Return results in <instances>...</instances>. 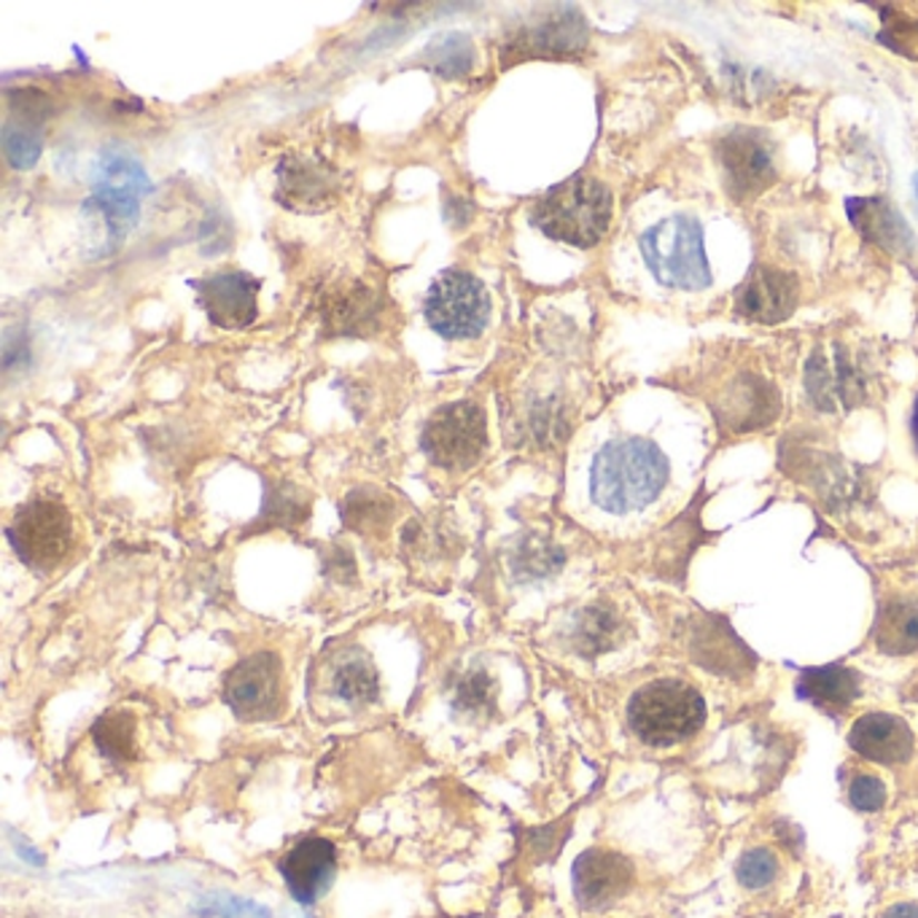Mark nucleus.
<instances>
[{
	"label": "nucleus",
	"mask_w": 918,
	"mask_h": 918,
	"mask_svg": "<svg viewBox=\"0 0 918 918\" xmlns=\"http://www.w3.org/2000/svg\"><path fill=\"white\" fill-rule=\"evenodd\" d=\"M668 485V461L650 440L628 436L603 445L590 466V496L614 515L639 512Z\"/></svg>",
	"instance_id": "1"
},
{
	"label": "nucleus",
	"mask_w": 918,
	"mask_h": 918,
	"mask_svg": "<svg viewBox=\"0 0 918 918\" xmlns=\"http://www.w3.org/2000/svg\"><path fill=\"white\" fill-rule=\"evenodd\" d=\"M531 218L552 240L593 248L612 221V191L590 176H574L550 189L531 210Z\"/></svg>",
	"instance_id": "2"
},
{
	"label": "nucleus",
	"mask_w": 918,
	"mask_h": 918,
	"mask_svg": "<svg viewBox=\"0 0 918 918\" xmlns=\"http://www.w3.org/2000/svg\"><path fill=\"white\" fill-rule=\"evenodd\" d=\"M639 248L658 284L682 292H701L711 284L703 227L695 216L663 218L639 237Z\"/></svg>",
	"instance_id": "3"
},
{
	"label": "nucleus",
	"mask_w": 918,
	"mask_h": 918,
	"mask_svg": "<svg viewBox=\"0 0 918 918\" xmlns=\"http://www.w3.org/2000/svg\"><path fill=\"white\" fill-rule=\"evenodd\" d=\"M705 719L701 692L682 679H658L641 687L628 705L631 730L652 747H673L695 736Z\"/></svg>",
	"instance_id": "4"
},
{
	"label": "nucleus",
	"mask_w": 918,
	"mask_h": 918,
	"mask_svg": "<svg viewBox=\"0 0 918 918\" xmlns=\"http://www.w3.org/2000/svg\"><path fill=\"white\" fill-rule=\"evenodd\" d=\"M151 191V178L132 151L111 146L100 154L92 172V200L83 208H98L108 224L113 243L132 233L140 216V197Z\"/></svg>",
	"instance_id": "5"
},
{
	"label": "nucleus",
	"mask_w": 918,
	"mask_h": 918,
	"mask_svg": "<svg viewBox=\"0 0 918 918\" xmlns=\"http://www.w3.org/2000/svg\"><path fill=\"white\" fill-rule=\"evenodd\" d=\"M423 453L434 466L461 472L483 458L487 445V423L480 404L461 399L440 407L428 417L421 436Z\"/></svg>",
	"instance_id": "6"
},
{
	"label": "nucleus",
	"mask_w": 918,
	"mask_h": 918,
	"mask_svg": "<svg viewBox=\"0 0 918 918\" xmlns=\"http://www.w3.org/2000/svg\"><path fill=\"white\" fill-rule=\"evenodd\" d=\"M428 326L445 339H472L485 329L491 316V299L474 275L447 269L434 280L426 294Z\"/></svg>",
	"instance_id": "7"
},
{
	"label": "nucleus",
	"mask_w": 918,
	"mask_h": 918,
	"mask_svg": "<svg viewBox=\"0 0 918 918\" xmlns=\"http://www.w3.org/2000/svg\"><path fill=\"white\" fill-rule=\"evenodd\" d=\"M9 542L36 571H49L66 561L73 542V523L68 510L57 501L36 499L17 512L9 525Z\"/></svg>",
	"instance_id": "8"
},
{
	"label": "nucleus",
	"mask_w": 918,
	"mask_h": 918,
	"mask_svg": "<svg viewBox=\"0 0 918 918\" xmlns=\"http://www.w3.org/2000/svg\"><path fill=\"white\" fill-rule=\"evenodd\" d=\"M197 292V302L208 318L221 329H246L259 316V288L261 280L243 269H221L189 280Z\"/></svg>",
	"instance_id": "9"
},
{
	"label": "nucleus",
	"mask_w": 918,
	"mask_h": 918,
	"mask_svg": "<svg viewBox=\"0 0 918 918\" xmlns=\"http://www.w3.org/2000/svg\"><path fill=\"white\" fill-rule=\"evenodd\" d=\"M224 698L240 719H261L280 705V660L256 652L240 660L224 682Z\"/></svg>",
	"instance_id": "10"
},
{
	"label": "nucleus",
	"mask_w": 918,
	"mask_h": 918,
	"mask_svg": "<svg viewBox=\"0 0 918 918\" xmlns=\"http://www.w3.org/2000/svg\"><path fill=\"white\" fill-rule=\"evenodd\" d=\"M339 172L318 157H288L278 167V200L299 214H316L337 203Z\"/></svg>",
	"instance_id": "11"
},
{
	"label": "nucleus",
	"mask_w": 918,
	"mask_h": 918,
	"mask_svg": "<svg viewBox=\"0 0 918 918\" xmlns=\"http://www.w3.org/2000/svg\"><path fill=\"white\" fill-rule=\"evenodd\" d=\"M633 865L618 851L590 849L574 862V895L584 910H603L631 891Z\"/></svg>",
	"instance_id": "12"
},
{
	"label": "nucleus",
	"mask_w": 918,
	"mask_h": 918,
	"mask_svg": "<svg viewBox=\"0 0 918 918\" xmlns=\"http://www.w3.org/2000/svg\"><path fill=\"white\" fill-rule=\"evenodd\" d=\"M280 876L299 905H313L329 891L337 872V849L326 838H305L280 859Z\"/></svg>",
	"instance_id": "13"
},
{
	"label": "nucleus",
	"mask_w": 918,
	"mask_h": 918,
	"mask_svg": "<svg viewBox=\"0 0 918 918\" xmlns=\"http://www.w3.org/2000/svg\"><path fill=\"white\" fill-rule=\"evenodd\" d=\"M798 305V280L773 267H754L736 294V310L760 324H779Z\"/></svg>",
	"instance_id": "14"
},
{
	"label": "nucleus",
	"mask_w": 918,
	"mask_h": 918,
	"mask_svg": "<svg viewBox=\"0 0 918 918\" xmlns=\"http://www.w3.org/2000/svg\"><path fill=\"white\" fill-rule=\"evenodd\" d=\"M690 658L705 671L719 677H743L754 668V654L747 650L738 635L730 631L728 622L719 618H701L692 625L687 641Z\"/></svg>",
	"instance_id": "15"
},
{
	"label": "nucleus",
	"mask_w": 918,
	"mask_h": 918,
	"mask_svg": "<svg viewBox=\"0 0 918 918\" xmlns=\"http://www.w3.org/2000/svg\"><path fill=\"white\" fill-rule=\"evenodd\" d=\"M719 159H722L724 181L736 197H751L760 189H766L773 178V159H770V146L760 135L738 130L722 140L719 146Z\"/></svg>",
	"instance_id": "16"
},
{
	"label": "nucleus",
	"mask_w": 918,
	"mask_h": 918,
	"mask_svg": "<svg viewBox=\"0 0 918 918\" xmlns=\"http://www.w3.org/2000/svg\"><path fill=\"white\" fill-rule=\"evenodd\" d=\"M849 743L857 754L868 757L872 762H884V766L908 762L916 749L908 724L900 717L884 714V711L859 717L849 733Z\"/></svg>",
	"instance_id": "17"
},
{
	"label": "nucleus",
	"mask_w": 918,
	"mask_h": 918,
	"mask_svg": "<svg viewBox=\"0 0 918 918\" xmlns=\"http://www.w3.org/2000/svg\"><path fill=\"white\" fill-rule=\"evenodd\" d=\"M859 687H862V679H859L857 671L843 665H825L802 671L798 692L811 703L821 705V709L843 711L857 701Z\"/></svg>",
	"instance_id": "18"
},
{
	"label": "nucleus",
	"mask_w": 918,
	"mask_h": 918,
	"mask_svg": "<svg viewBox=\"0 0 918 918\" xmlns=\"http://www.w3.org/2000/svg\"><path fill=\"white\" fill-rule=\"evenodd\" d=\"M622 635H625V622L606 603L588 606L576 614L574 625H571V644L584 658H595V654L614 650Z\"/></svg>",
	"instance_id": "19"
},
{
	"label": "nucleus",
	"mask_w": 918,
	"mask_h": 918,
	"mask_svg": "<svg viewBox=\"0 0 918 918\" xmlns=\"http://www.w3.org/2000/svg\"><path fill=\"white\" fill-rule=\"evenodd\" d=\"M876 644L886 654L918 650V599H891L876 622Z\"/></svg>",
	"instance_id": "20"
},
{
	"label": "nucleus",
	"mask_w": 918,
	"mask_h": 918,
	"mask_svg": "<svg viewBox=\"0 0 918 918\" xmlns=\"http://www.w3.org/2000/svg\"><path fill=\"white\" fill-rule=\"evenodd\" d=\"M851 221L870 237L876 246L886 250H902L910 248V233L908 224L902 221L895 208L881 200H853L849 203Z\"/></svg>",
	"instance_id": "21"
},
{
	"label": "nucleus",
	"mask_w": 918,
	"mask_h": 918,
	"mask_svg": "<svg viewBox=\"0 0 918 918\" xmlns=\"http://www.w3.org/2000/svg\"><path fill=\"white\" fill-rule=\"evenodd\" d=\"M776 409V394L770 391L768 383L760 381H738L736 388L730 391L724 399V421H733L736 428H757L762 423L773 421Z\"/></svg>",
	"instance_id": "22"
},
{
	"label": "nucleus",
	"mask_w": 918,
	"mask_h": 918,
	"mask_svg": "<svg viewBox=\"0 0 918 918\" xmlns=\"http://www.w3.org/2000/svg\"><path fill=\"white\" fill-rule=\"evenodd\" d=\"M326 318L332 320L337 332H345V334L369 332V320H377V307H375V302H372L369 288H364L362 284H345L339 292L329 294Z\"/></svg>",
	"instance_id": "23"
},
{
	"label": "nucleus",
	"mask_w": 918,
	"mask_h": 918,
	"mask_svg": "<svg viewBox=\"0 0 918 918\" xmlns=\"http://www.w3.org/2000/svg\"><path fill=\"white\" fill-rule=\"evenodd\" d=\"M334 692L345 703H372L377 698V692H381V679H377L375 665L367 658H362V654H351L334 671Z\"/></svg>",
	"instance_id": "24"
},
{
	"label": "nucleus",
	"mask_w": 918,
	"mask_h": 918,
	"mask_svg": "<svg viewBox=\"0 0 918 918\" xmlns=\"http://www.w3.org/2000/svg\"><path fill=\"white\" fill-rule=\"evenodd\" d=\"M3 151L11 167L28 170L41 157V117L9 119L3 125Z\"/></svg>",
	"instance_id": "25"
},
{
	"label": "nucleus",
	"mask_w": 918,
	"mask_h": 918,
	"mask_svg": "<svg viewBox=\"0 0 918 918\" xmlns=\"http://www.w3.org/2000/svg\"><path fill=\"white\" fill-rule=\"evenodd\" d=\"M563 566V552L542 539H525L512 555V571L517 580H544Z\"/></svg>",
	"instance_id": "26"
},
{
	"label": "nucleus",
	"mask_w": 918,
	"mask_h": 918,
	"mask_svg": "<svg viewBox=\"0 0 918 918\" xmlns=\"http://www.w3.org/2000/svg\"><path fill=\"white\" fill-rule=\"evenodd\" d=\"M92 736H95V741H98V747L102 749V754L111 757V760L130 762L135 757V722H132V717L119 714V711L100 717L98 724H95Z\"/></svg>",
	"instance_id": "27"
},
{
	"label": "nucleus",
	"mask_w": 918,
	"mask_h": 918,
	"mask_svg": "<svg viewBox=\"0 0 918 918\" xmlns=\"http://www.w3.org/2000/svg\"><path fill=\"white\" fill-rule=\"evenodd\" d=\"M496 692L499 687L493 682L491 673L483 671V668L468 671L455 684L453 709L461 711V714H487L496 705Z\"/></svg>",
	"instance_id": "28"
},
{
	"label": "nucleus",
	"mask_w": 918,
	"mask_h": 918,
	"mask_svg": "<svg viewBox=\"0 0 918 918\" xmlns=\"http://www.w3.org/2000/svg\"><path fill=\"white\" fill-rule=\"evenodd\" d=\"M472 43L461 33H447L445 38H440V41L428 47V66H432L436 73L445 76V79H455V76L466 73V70L472 68Z\"/></svg>",
	"instance_id": "29"
},
{
	"label": "nucleus",
	"mask_w": 918,
	"mask_h": 918,
	"mask_svg": "<svg viewBox=\"0 0 918 918\" xmlns=\"http://www.w3.org/2000/svg\"><path fill=\"white\" fill-rule=\"evenodd\" d=\"M343 517L353 529L367 534V531L383 525L385 520H391V499L375 491H356L343 504Z\"/></svg>",
	"instance_id": "30"
},
{
	"label": "nucleus",
	"mask_w": 918,
	"mask_h": 918,
	"mask_svg": "<svg viewBox=\"0 0 918 918\" xmlns=\"http://www.w3.org/2000/svg\"><path fill=\"white\" fill-rule=\"evenodd\" d=\"M736 876L741 886H747L751 891L768 889L779 878V859L766 846H757V849L743 851V857L738 859Z\"/></svg>",
	"instance_id": "31"
},
{
	"label": "nucleus",
	"mask_w": 918,
	"mask_h": 918,
	"mask_svg": "<svg viewBox=\"0 0 918 918\" xmlns=\"http://www.w3.org/2000/svg\"><path fill=\"white\" fill-rule=\"evenodd\" d=\"M200 916H221V918H269V910L248 900H235V897H210L203 900Z\"/></svg>",
	"instance_id": "32"
},
{
	"label": "nucleus",
	"mask_w": 918,
	"mask_h": 918,
	"mask_svg": "<svg viewBox=\"0 0 918 918\" xmlns=\"http://www.w3.org/2000/svg\"><path fill=\"white\" fill-rule=\"evenodd\" d=\"M849 800L857 811H865V813L881 811L886 802L884 781L876 779V776H857L849 787Z\"/></svg>",
	"instance_id": "33"
},
{
	"label": "nucleus",
	"mask_w": 918,
	"mask_h": 918,
	"mask_svg": "<svg viewBox=\"0 0 918 918\" xmlns=\"http://www.w3.org/2000/svg\"><path fill=\"white\" fill-rule=\"evenodd\" d=\"M881 918H918V905L916 902H897L891 908H886Z\"/></svg>",
	"instance_id": "34"
},
{
	"label": "nucleus",
	"mask_w": 918,
	"mask_h": 918,
	"mask_svg": "<svg viewBox=\"0 0 918 918\" xmlns=\"http://www.w3.org/2000/svg\"><path fill=\"white\" fill-rule=\"evenodd\" d=\"M914 436H916V445H918V402H916V409H914Z\"/></svg>",
	"instance_id": "35"
},
{
	"label": "nucleus",
	"mask_w": 918,
	"mask_h": 918,
	"mask_svg": "<svg viewBox=\"0 0 918 918\" xmlns=\"http://www.w3.org/2000/svg\"><path fill=\"white\" fill-rule=\"evenodd\" d=\"M914 191H916V197H918V176L914 178Z\"/></svg>",
	"instance_id": "36"
},
{
	"label": "nucleus",
	"mask_w": 918,
	"mask_h": 918,
	"mask_svg": "<svg viewBox=\"0 0 918 918\" xmlns=\"http://www.w3.org/2000/svg\"><path fill=\"white\" fill-rule=\"evenodd\" d=\"M916 698H918V687H916Z\"/></svg>",
	"instance_id": "37"
}]
</instances>
